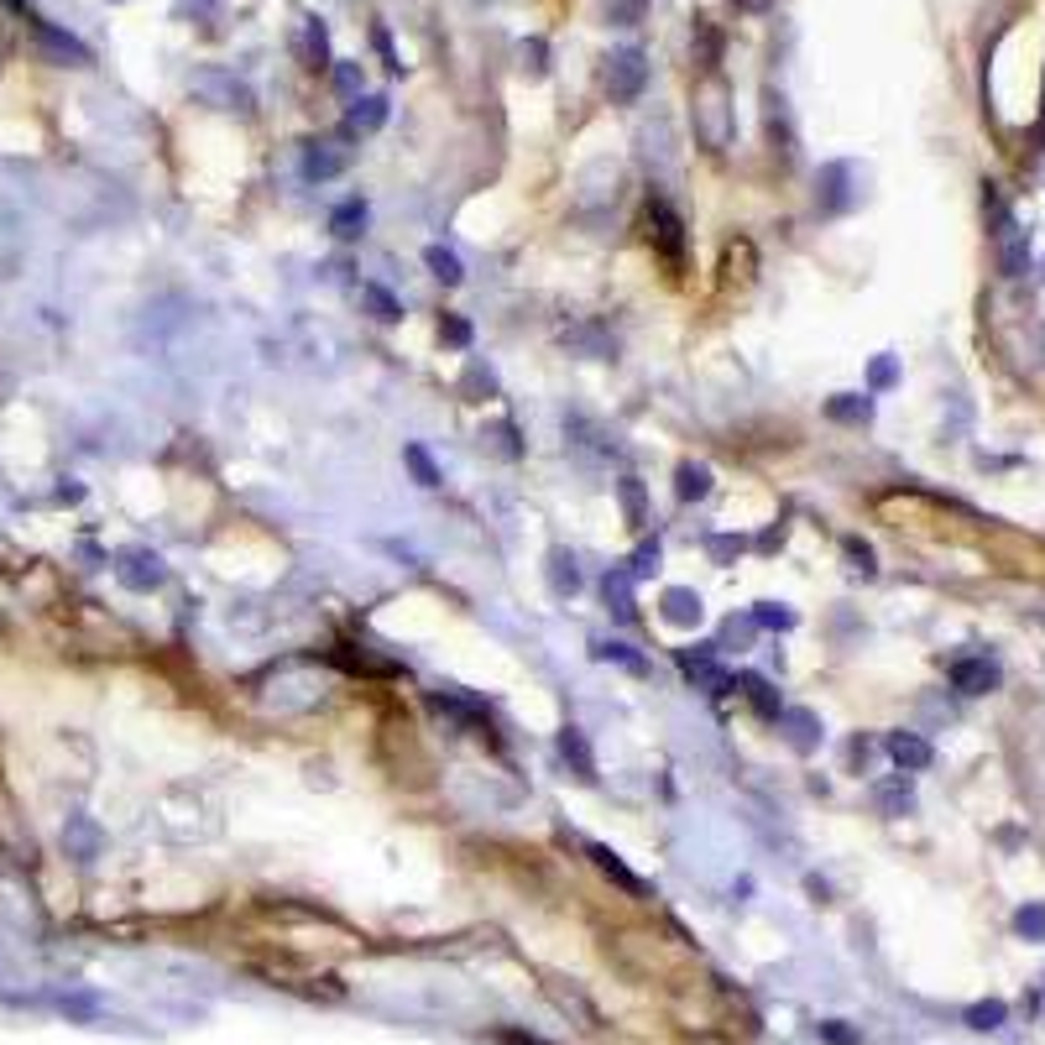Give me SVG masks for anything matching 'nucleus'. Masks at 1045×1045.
Wrapping results in <instances>:
<instances>
[{"label":"nucleus","instance_id":"nucleus-1","mask_svg":"<svg viewBox=\"0 0 1045 1045\" xmlns=\"http://www.w3.org/2000/svg\"><path fill=\"white\" fill-rule=\"evenodd\" d=\"M690 121H695V136H701L706 152H722L732 142V105H727V84L716 74H706L701 84H695Z\"/></svg>","mask_w":1045,"mask_h":1045},{"label":"nucleus","instance_id":"nucleus-2","mask_svg":"<svg viewBox=\"0 0 1045 1045\" xmlns=\"http://www.w3.org/2000/svg\"><path fill=\"white\" fill-rule=\"evenodd\" d=\"M648 241H654V251L669 267L685 262V220L675 215V204L664 194H648Z\"/></svg>","mask_w":1045,"mask_h":1045},{"label":"nucleus","instance_id":"nucleus-3","mask_svg":"<svg viewBox=\"0 0 1045 1045\" xmlns=\"http://www.w3.org/2000/svg\"><path fill=\"white\" fill-rule=\"evenodd\" d=\"M643 84H648V63H643L638 48H622V53L607 58V95L617 105H633L643 95Z\"/></svg>","mask_w":1045,"mask_h":1045},{"label":"nucleus","instance_id":"nucleus-4","mask_svg":"<svg viewBox=\"0 0 1045 1045\" xmlns=\"http://www.w3.org/2000/svg\"><path fill=\"white\" fill-rule=\"evenodd\" d=\"M37 48H42V58H53V63H63V68H84L89 63V48L74 37V32H63V27H53V21H37Z\"/></svg>","mask_w":1045,"mask_h":1045},{"label":"nucleus","instance_id":"nucleus-5","mask_svg":"<svg viewBox=\"0 0 1045 1045\" xmlns=\"http://www.w3.org/2000/svg\"><path fill=\"white\" fill-rule=\"evenodd\" d=\"M115 575H121V586H131V591H157L162 586V560L152 549H126Z\"/></svg>","mask_w":1045,"mask_h":1045},{"label":"nucleus","instance_id":"nucleus-6","mask_svg":"<svg viewBox=\"0 0 1045 1045\" xmlns=\"http://www.w3.org/2000/svg\"><path fill=\"white\" fill-rule=\"evenodd\" d=\"M194 95H204L209 105H220V110L246 105V89L230 79V74H220V68H204V74H194Z\"/></svg>","mask_w":1045,"mask_h":1045},{"label":"nucleus","instance_id":"nucleus-7","mask_svg":"<svg viewBox=\"0 0 1045 1045\" xmlns=\"http://www.w3.org/2000/svg\"><path fill=\"white\" fill-rule=\"evenodd\" d=\"M293 53L304 68H330V32L319 27V16H304V27L293 37Z\"/></svg>","mask_w":1045,"mask_h":1045},{"label":"nucleus","instance_id":"nucleus-8","mask_svg":"<svg viewBox=\"0 0 1045 1045\" xmlns=\"http://www.w3.org/2000/svg\"><path fill=\"white\" fill-rule=\"evenodd\" d=\"M951 685L962 695H988L998 685V664L993 659H957L951 664Z\"/></svg>","mask_w":1045,"mask_h":1045},{"label":"nucleus","instance_id":"nucleus-9","mask_svg":"<svg viewBox=\"0 0 1045 1045\" xmlns=\"http://www.w3.org/2000/svg\"><path fill=\"white\" fill-rule=\"evenodd\" d=\"M345 162H351V157L335 152L330 142H309V147H304V178H309V183H324V178L345 173Z\"/></svg>","mask_w":1045,"mask_h":1045},{"label":"nucleus","instance_id":"nucleus-10","mask_svg":"<svg viewBox=\"0 0 1045 1045\" xmlns=\"http://www.w3.org/2000/svg\"><path fill=\"white\" fill-rule=\"evenodd\" d=\"M889 758L899 763V769L920 774L925 763H931V742H925V737H915V732H889Z\"/></svg>","mask_w":1045,"mask_h":1045},{"label":"nucleus","instance_id":"nucleus-11","mask_svg":"<svg viewBox=\"0 0 1045 1045\" xmlns=\"http://www.w3.org/2000/svg\"><path fill=\"white\" fill-rule=\"evenodd\" d=\"M701 617H706V607H701V596H695V591H685V586H669V591H664V622L695 627Z\"/></svg>","mask_w":1045,"mask_h":1045},{"label":"nucleus","instance_id":"nucleus-12","mask_svg":"<svg viewBox=\"0 0 1045 1045\" xmlns=\"http://www.w3.org/2000/svg\"><path fill=\"white\" fill-rule=\"evenodd\" d=\"M560 753H565V763H575V779H580V784H596V758H591V748H586V732H580V727H565V732H560Z\"/></svg>","mask_w":1045,"mask_h":1045},{"label":"nucleus","instance_id":"nucleus-13","mask_svg":"<svg viewBox=\"0 0 1045 1045\" xmlns=\"http://www.w3.org/2000/svg\"><path fill=\"white\" fill-rule=\"evenodd\" d=\"M361 230H366V199H345V204L330 209V236L335 241H356Z\"/></svg>","mask_w":1045,"mask_h":1045},{"label":"nucleus","instance_id":"nucleus-14","mask_svg":"<svg viewBox=\"0 0 1045 1045\" xmlns=\"http://www.w3.org/2000/svg\"><path fill=\"white\" fill-rule=\"evenodd\" d=\"M356 110L345 115V136H361V131H377L387 121V100L382 95H366V100H351Z\"/></svg>","mask_w":1045,"mask_h":1045},{"label":"nucleus","instance_id":"nucleus-15","mask_svg":"<svg viewBox=\"0 0 1045 1045\" xmlns=\"http://www.w3.org/2000/svg\"><path fill=\"white\" fill-rule=\"evenodd\" d=\"M998 257H1004V272H1009V277H1019V272L1030 267V236L1009 225V230H1004V251H998Z\"/></svg>","mask_w":1045,"mask_h":1045},{"label":"nucleus","instance_id":"nucleus-16","mask_svg":"<svg viewBox=\"0 0 1045 1045\" xmlns=\"http://www.w3.org/2000/svg\"><path fill=\"white\" fill-rule=\"evenodd\" d=\"M424 267H429V272H434V277H439V283H445V288H455L460 277H466V267H460V257H455V251H445V246H429V251H424Z\"/></svg>","mask_w":1045,"mask_h":1045},{"label":"nucleus","instance_id":"nucleus-17","mask_svg":"<svg viewBox=\"0 0 1045 1045\" xmlns=\"http://www.w3.org/2000/svg\"><path fill=\"white\" fill-rule=\"evenodd\" d=\"M361 304L371 309V319H382V324H398V319H403V304H398V298H392L387 288H377V283L361 288Z\"/></svg>","mask_w":1045,"mask_h":1045},{"label":"nucleus","instance_id":"nucleus-18","mask_svg":"<svg viewBox=\"0 0 1045 1045\" xmlns=\"http://www.w3.org/2000/svg\"><path fill=\"white\" fill-rule=\"evenodd\" d=\"M779 722L795 727V732H789V742H795L800 753H810V748L821 742V737H816V716H810V711H779Z\"/></svg>","mask_w":1045,"mask_h":1045},{"label":"nucleus","instance_id":"nucleus-19","mask_svg":"<svg viewBox=\"0 0 1045 1045\" xmlns=\"http://www.w3.org/2000/svg\"><path fill=\"white\" fill-rule=\"evenodd\" d=\"M591 857H596V868L607 873V878H617V884H622L627 894H648V889H643V878H638V873H627V868L617 863V857H612L607 847H591Z\"/></svg>","mask_w":1045,"mask_h":1045},{"label":"nucleus","instance_id":"nucleus-20","mask_svg":"<svg viewBox=\"0 0 1045 1045\" xmlns=\"http://www.w3.org/2000/svg\"><path fill=\"white\" fill-rule=\"evenodd\" d=\"M831 418H842V424H868L873 418V403L868 398H857V392H842V398H831V408H826Z\"/></svg>","mask_w":1045,"mask_h":1045},{"label":"nucleus","instance_id":"nucleus-21","mask_svg":"<svg viewBox=\"0 0 1045 1045\" xmlns=\"http://www.w3.org/2000/svg\"><path fill=\"white\" fill-rule=\"evenodd\" d=\"M675 492H680L685 502L706 497V492H711V471H706V466H690V460H685V466H680V486H675Z\"/></svg>","mask_w":1045,"mask_h":1045},{"label":"nucleus","instance_id":"nucleus-22","mask_svg":"<svg viewBox=\"0 0 1045 1045\" xmlns=\"http://www.w3.org/2000/svg\"><path fill=\"white\" fill-rule=\"evenodd\" d=\"M549 586H554V596H575V586H580V570H575V560H565V554H554Z\"/></svg>","mask_w":1045,"mask_h":1045},{"label":"nucleus","instance_id":"nucleus-23","mask_svg":"<svg viewBox=\"0 0 1045 1045\" xmlns=\"http://www.w3.org/2000/svg\"><path fill=\"white\" fill-rule=\"evenodd\" d=\"M742 685H748V695H753V706L763 711V716H779L784 706H779V695H774V685L769 680H758V675H742Z\"/></svg>","mask_w":1045,"mask_h":1045},{"label":"nucleus","instance_id":"nucleus-24","mask_svg":"<svg viewBox=\"0 0 1045 1045\" xmlns=\"http://www.w3.org/2000/svg\"><path fill=\"white\" fill-rule=\"evenodd\" d=\"M439 340L455 345V351H466V345H471V324L460 319V314H445V319H439Z\"/></svg>","mask_w":1045,"mask_h":1045},{"label":"nucleus","instance_id":"nucleus-25","mask_svg":"<svg viewBox=\"0 0 1045 1045\" xmlns=\"http://www.w3.org/2000/svg\"><path fill=\"white\" fill-rule=\"evenodd\" d=\"M403 460H408V466H413L418 486H439V471H434V460L424 455V445H408V450H403Z\"/></svg>","mask_w":1045,"mask_h":1045},{"label":"nucleus","instance_id":"nucleus-26","mask_svg":"<svg viewBox=\"0 0 1045 1045\" xmlns=\"http://www.w3.org/2000/svg\"><path fill=\"white\" fill-rule=\"evenodd\" d=\"M617 497H622V507H627V518L643 523V486H638L633 476H622V481H617Z\"/></svg>","mask_w":1045,"mask_h":1045},{"label":"nucleus","instance_id":"nucleus-27","mask_svg":"<svg viewBox=\"0 0 1045 1045\" xmlns=\"http://www.w3.org/2000/svg\"><path fill=\"white\" fill-rule=\"evenodd\" d=\"M1014 931L1019 936H1045V910H1040V904H1025V910L1014 915Z\"/></svg>","mask_w":1045,"mask_h":1045},{"label":"nucleus","instance_id":"nucleus-28","mask_svg":"<svg viewBox=\"0 0 1045 1045\" xmlns=\"http://www.w3.org/2000/svg\"><path fill=\"white\" fill-rule=\"evenodd\" d=\"M654 570H659V539H654V544H643V549L633 554V565H627V575H633V580H643V575H654Z\"/></svg>","mask_w":1045,"mask_h":1045},{"label":"nucleus","instance_id":"nucleus-29","mask_svg":"<svg viewBox=\"0 0 1045 1045\" xmlns=\"http://www.w3.org/2000/svg\"><path fill=\"white\" fill-rule=\"evenodd\" d=\"M596 659H617V664H627V669H633V675L643 669V659H638V654H633V648H627V643H596Z\"/></svg>","mask_w":1045,"mask_h":1045},{"label":"nucleus","instance_id":"nucleus-30","mask_svg":"<svg viewBox=\"0 0 1045 1045\" xmlns=\"http://www.w3.org/2000/svg\"><path fill=\"white\" fill-rule=\"evenodd\" d=\"M335 89L345 100H356V89H361V63H340L335 68Z\"/></svg>","mask_w":1045,"mask_h":1045},{"label":"nucleus","instance_id":"nucleus-31","mask_svg":"<svg viewBox=\"0 0 1045 1045\" xmlns=\"http://www.w3.org/2000/svg\"><path fill=\"white\" fill-rule=\"evenodd\" d=\"M878 800H884L889 810H904V805H910V784H884V789H878Z\"/></svg>","mask_w":1045,"mask_h":1045},{"label":"nucleus","instance_id":"nucleus-32","mask_svg":"<svg viewBox=\"0 0 1045 1045\" xmlns=\"http://www.w3.org/2000/svg\"><path fill=\"white\" fill-rule=\"evenodd\" d=\"M998 1019H1004V1004H978V1009H972V1025H978V1030H993Z\"/></svg>","mask_w":1045,"mask_h":1045},{"label":"nucleus","instance_id":"nucleus-33","mask_svg":"<svg viewBox=\"0 0 1045 1045\" xmlns=\"http://www.w3.org/2000/svg\"><path fill=\"white\" fill-rule=\"evenodd\" d=\"M178 11H183V16L194 11V21H209V16L220 11V0H178Z\"/></svg>","mask_w":1045,"mask_h":1045},{"label":"nucleus","instance_id":"nucleus-34","mask_svg":"<svg viewBox=\"0 0 1045 1045\" xmlns=\"http://www.w3.org/2000/svg\"><path fill=\"white\" fill-rule=\"evenodd\" d=\"M894 377H899V366H894L889 356H878V361H873V387H894Z\"/></svg>","mask_w":1045,"mask_h":1045},{"label":"nucleus","instance_id":"nucleus-35","mask_svg":"<svg viewBox=\"0 0 1045 1045\" xmlns=\"http://www.w3.org/2000/svg\"><path fill=\"white\" fill-rule=\"evenodd\" d=\"M758 622H763V627H789V622H795V617H789V612H774V601H769V607L758 612Z\"/></svg>","mask_w":1045,"mask_h":1045},{"label":"nucleus","instance_id":"nucleus-36","mask_svg":"<svg viewBox=\"0 0 1045 1045\" xmlns=\"http://www.w3.org/2000/svg\"><path fill=\"white\" fill-rule=\"evenodd\" d=\"M847 554H852V560H857V570H873V554H868V544L847 539Z\"/></svg>","mask_w":1045,"mask_h":1045},{"label":"nucleus","instance_id":"nucleus-37","mask_svg":"<svg viewBox=\"0 0 1045 1045\" xmlns=\"http://www.w3.org/2000/svg\"><path fill=\"white\" fill-rule=\"evenodd\" d=\"M737 549H742L737 539H711V554H716V560H732Z\"/></svg>","mask_w":1045,"mask_h":1045},{"label":"nucleus","instance_id":"nucleus-38","mask_svg":"<svg viewBox=\"0 0 1045 1045\" xmlns=\"http://www.w3.org/2000/svg\"><path fill=\"white\" fill-rule=\"evenodd\" d=\"M826 1040H831V1045H857L847 1030H836V1025H826Z\"/></svg>","mask_w":1045,"mask_h":1045},{"label":"nucleus","instance_id":"nucleus-39","mask_svg":"<svg viewBox=\"0 0 1045 1045\" xmlns=\"http://www.w3.org/2000/svg\"><path fill=\"white\" fill-rule=\"evenodd\" d=\"M737 6H742V11H763L769 0H737Z\"/></svg>","mask_w":1045,"mask_h":1045}]
</instances>
